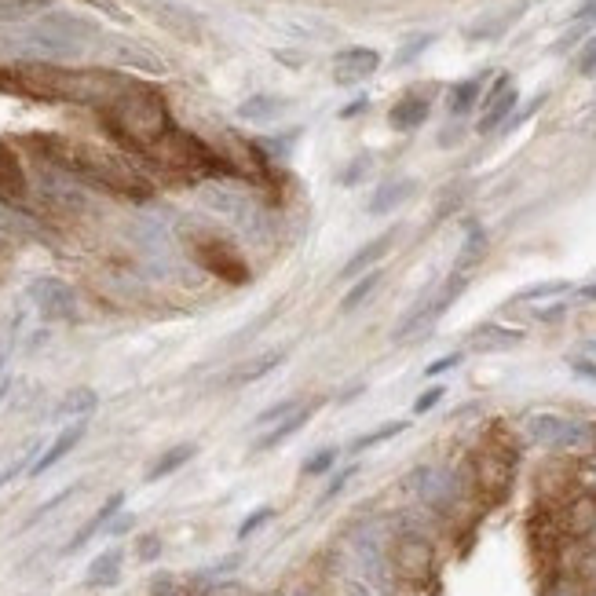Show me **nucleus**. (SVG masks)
Here are the masks:
<instances>
[{
    "instance_id": "1",
    "label": "nucleus",
    "mask_w": 596,
    "mask_h": 596,
    "mask_svg": "<svg viewBox=\"0 0 596 596\" xmlns=\"http://www.w3.org/2000/svg\"><path fill=\"white\" fill-rule=\"evenodd\" d=\"M22 143L41 161H48L52 169L66 172V176H74V180L88 183V187L118 194V198H128V202L154 198L150 176L143 169H136L125 154H114V150L96 147V143H81V139L55 136V132H30Z\"/></svg>"
},
{
    "instance_id": "2",
    "label": "nucleus",
    "mask_w": 596,
    "mask_h": 596,
    "mask_svg": "<svg viewBox=\"0 0 596 596\" xmlns=\"http://www.w3.org/2000/svg\"><path fill=\"white\" fill-rule=\"evenodd\" d=\"M128 85V77L114 70H70L44 59L0 66V92L30 103H74V107H107Z\"/></svg>"
},
{
    "instance_id": "3",
    "label": "nucleus",
    "mask_w": 596,
    "mask_h": 596,
    "mask_svg": "<svg viewBox=\"0 0 596 596\" xmlns=\"http://www.w3.org/2000/svg\"><path fill=\"white\" fill-rule=\"evenodd\" d=\"M107 136L132 158H147L176 121L169 114L165 92L147 81H128L107 107L99 110Z\"/></svg>"
},
{
    "instance_id": "4",
    "label": "nucleus",
    "mask_w": 596,
    "mask_h": 596,
    "mask_svg": "<svg viewBox=\"0 0 596 596\" xmlns=\"http://www.w3.org/2000/svg\"><path fill=\"white\" fill-rule=\"evenodd\" d=\"M516 465H520V447L509 436L505 425H490L479 443L472 447L469 469H472V490L483 509L505 505L516 487Z\"/></svg>"
},
{
    "instance_id": "5",
    "label": "nucleus",
    "mask_w": 596,
    "mask_h": 596,
    "mask_svg": "<svg viewBox=\"0 0 596 596\" xmlns=\"http://www.w3.org/2000/svg\"><path fill=\"white\" fill-rule=\"evenodd\" d=\"M143 161L154 165L158 172H165L169 180H187V183L235 176V169L227 165V158L220 150L209 147L202 136H194V132H187V128L180 125H172L169 132H165V139H161Z\"/></svg>"
},
{
    "instance_id": "6",
    "label": "nucleus",
    "mask_w": 596,
    "mask_h": 596,
    "mask_svg": "<svg viewBox=\"0 0 596 596\" xmlns=\"http://www.w3.org/2000/svg\"><path fill=\"white\" fill-rule=\"evenodd\" d=\"M523 538H527V556H531V571L538 582V593H553L556 582L564 578L567 542L560 531V516H556V501L538 494L527 509L523 520Z\"/></svg>"
},
{
    "instance_id": "7",
    "label": "nucleus",
    "mask_w": 596,
    "mask_h": 596,
    "mask_svg": "<svg viewBox=\"0 0 596 596\" xmlns=\"http://www.w3.org/2000/svg\"><path fill=\"white\" fill-rule=\"evenodd\" d=\"M187 253H191V260L202 271H209L213 278H220V282H227V286H249L253 282V267H249V260L242 256V249H238L231 238H224L220 231H213V227H194V231H187Z\"/></svg>"
},
{
    "instance_id": "8",
    "label": "nucleus",
    "mask_w": 596,
    "mask_h": 596,
    "mask_svg": "<svg viewBox=\"0 0 596 596\" xmlns=\"http://www.w3.org/2000/svg\"><path fill=\"white\" fill-rule=\"evenodd\" d=\"M392 567L406 586H425L436 571V549L425 534H399L392 545Z\"/></svg>"
},
{
    "instance_id": "9",
    "label": "nucleus",
    "mask_w": 596,
    "mask_h": 596,
    "mask_svg": "<svg viewBox=\"0 0 596 596\" xmlns=\"http://www.w3.org/2000/svg\"><path fill=\"white\" fill-rule=\"evenodd\" d=\"M30 300L37 304L41 319H48V322H70L77 315L74 289L66 286L63 278H37V282L30 286Z\"/></svg>"
},
{
    "instance_id": "10",
    "label": "nucleus",
    "mask_w": 596,
    "mask_h": 596,
    "mask_svg": "<svg viewBox=\"0 0 596 596\" xmlns=\"http://www.w3.org/2000/svg\"><path fill=\"white\" fill-rule=\"evenodd\" d=\"M377 70H381V52H377V48H366V44L341 48V52L333 55V81L344 88L370 81Z\"/></svg>"
},
{
    "instance_id": "11",
    "label": "nucleus",
    "mask_w": 596,
    "mask_h": 596,
    "mask_svg": "<svg viewBox=\"0 0 596 596\" xmlns=\"http://www.w3.org/2000/svg\"><path fill=\"white\" fill-rule=\"evenodd\" d=\"M395 238H399V227H388V231H381V235H373L366 245H359V249L348 256V264L341 267V282H352V278L373 271V267L388 256V249L395 245Z\"/></svg>"
},
{
    "instance_id": "12",
    "label": "nucleus",
    "mask_w": 596,
    "mask_h": 596,
    "mask_svg": "<svg viewBox=\"0 0 596 596\" xmlns=\"http://www.w3.org/2000/svg\"><path fill=\"white\" fill-rule=\"evenodd\" d=\"M428 114H432V99H428V92L410 88V92L395 99V107L388 110V125H392L395 132H417V128L428 121Z\"/></svg>"
},
{
    "instance_id": "13",
    "label": "nucleus",
    "mask_w": 596,
    "mask_h": 596,
    "mask_svg": "<svg viewBox=\"0 0 596 596\" xmlns=\"http://www.w3.org/2000/svg\"><path fill=\"white\" fill-rule=\"evenodd\" d=\"M85 436H88V417H81V421H70V425H66L63 432L52 439V447H48L41 458L33 461L30 476H44L48 469H55V465H59V461H63L70 450H77V443H81Z\"/></svg>"
},
{
    "instance_id": "14",
    "label": "nucleus",
    "mask_w": 596,
    "mask_h": 596,
    "mask_svg": "<svg viewBox=\"0 0 596 596\" xmlns=\"http://www.w3.org/2000/svg\"><path fill=\"white\" fill-rule=\"evenodd\" d=\"M319 414V403H300L297 410H293V414L289 417H282V421H278L275 428H271V432H264V436L256 439V454H264V450H275V447H282V443H289V439L297 436L300 428L308 425L311 417Z\"/></svg>"
},
{
    "instance_id": "15",
    "label": "nucleus",
    "mask_w": 596,
    "mask_h": 596,
    "mask_svg": "<svg viewBox=\"0 0 596 596\" xmlns=\"http://www.w3.org/2000/svg\"><path fill=\"white\" fill-rule=\"evenodd\" d=\"M125 509V494H110L107 501H103V505H99L96 512H92V520L85 523V527H81V531L74 534V538H70V542H66V549L63 553L70 556V553H77V549H85L88 542H92V538H96L99 531H107L110 527V520H114V516H118V512Z\"/></svg>"
},
{
    "instance_id": "16",
    "label": "nucleus",
    "mask_w": 596,
    "mask_h": 596,
    "mask_svg": "<svg viewBox=\"0 0 596 596\" xmlns=\"http://www.w3.org/2000/svg\"><path fill=\"white\" fill-rule=\"evenodd\" d=\"M516 103H520L516 88L509 85V77H501L498 85H494V92L487 96V114L479 118V132L487 136V132H494L498 125H505V118H509L512 110H516Z\"/></svg>"
},
{
    "instance_id": "17",
    "label": "nucleus",
    "mask_w": 596,
    "mask_h": 596,
    "mask_svg": "<svg viewBox=\"0 0 596 596\" xmlns=\"http://www.w3.org/2000/svg\"><path fill=\"white\" fill-rule=\"evenodd\" d=\"M282 362H286V348H267V352L253 355V359L238 362L235 373L227 377V384H235V388H245V384H253V381H264L267 373L278 370Z\"/></svg>"
},
{
    "instance_id": "18",
    "label": "nucleus",
    "mask_w": 596,
    "mask_h": 596,
    "mask_svg": "<svg viewBox=\"0 0 596 596\" xmlns=\"http://www.w3.org/2000/svg\"><path fill=\"white\" fill-rule=\"evenodd\" d=\"M26 194V169H22L19 154L0 143V202H19Z\"/></svg>"
},
{
    "instance_id": "19",
    "label": "nucleus",
    "mask_w": 596,
    "mask_h": 596,
    "mask_svg": "<svg viewBox=\"0 0 596 596\" xmlns=\"http://www.w3.org/2000/svg\"><path fill=\"white\" fill-rule=\"evenodd\" d=\"M414 187H417L414 180H388V183H381V187L370 194L366 213H370V216H388L392 209H399V205H403L406 198L414 194Z\"/></svg>"
},
{
    "instance_id": "20",
    "label": "nucleus",
    "mask_w": 596,
    "mask_h": 596,
    "mask_svg": "<svg viewBox=\"0 0 596 596\" xmlns=\"http://www.w3.org/2000/svg\"><path fill=\"white\" fill-rule=\"evenodd\" d=\"M121 560L125 553L121 549H107V553H99L92 564H88V575H85V586L88 589H110L121 582Z\"/></svg>"
},
{
    "instance_id": "21",
    "label": "nucleus",
    "mask_w": 596,
    "mask_h": 596,
    "mask_svg": "<svg viewBox=\"0 0 596 596\" xmlns=\"http://www.w3.org/2000/svg\"><path fill=\"white\" fill-rule=\"evenodd\" d=\"M564 575L571 578V586L582 596H593L596 593V545L582 542V553H575V560L564 564Z\"/></svg>"
},
{
    "instance_id": "22",
    "label": "nucleus",
    "mask_w": 596,
    "mask_h": 596,
    "mask_svg": "<svg viewBox=\"0 0 596 596\" xmlns=\"http://www.w3.org/2000/svg\"><path fill=\"white\" fill-rule=\"evenodd\" d=\"M198 458V443H176V447H169L165 454H161L154 465L147 469V483H158V479H169L172 472H180L187 461H194Z\"/></svg>"
},
{
    "instance_id": "23",
    "label": "nucleus",
    "mask_w": 596,
    "mask_h": 596,
    "mask_svg": "<svg viewBox=\"0 0 596 596\" xmlns=\"http://www.w3.org/2000/svg\"><path fill=\"white\" fill-rule=\"evenodd\" d=\"M381 282H384V275H381V267H373V271H366V275H359L352 282V289L341 297V315H352V311H359L366 300L381 289Z\"/></svg>"
},
{
    "instance_id": "24",
    "label": "nucleus",
    "mask_w": 596,
    "mask_h": 596,
    "mask_svg": "<svg viewBox=\"0 0 596 596\" xmlns=\"http://www.w3.org/2000/svg\"><path fill=\"white\" fill-rule=\"evenodd\" d=\"M96 406H99L96 388H70V392L63 395V403H59V417H74V421H81V417H88Z\"/></svg>"
},
{
    "instance_id": "25",
    "label": "nucleus",
    "mask_w": 596,
    "mask_h": 596,
    "mask_svg": "<svg viewBox=\"0 0 596 596\" xmlns=\"http://www.w3.org/2000/svg\"><path fill=\"white\" fill-rule=\"evenodd\" d=\"M282 110H286V99L253 96V99H245L242 107H238V118H245V121H275Z\"/></svg>"
},
{
    "instance_id": "26",
    "label": "nucleus",
    "mask_w": 596,
    "mask_h": 596,
    "mask_svg": "<svg viewBox=\"0 0 596 596\" xmlns=\"http://www.w3.org/2000/svg\"><path fill=\"white\" fill-rule=\"evenodd\" d=\"M406 421H384V425H377L373 432H362L359 439H355L352 447V454H366V450H373V447H381V443H388V439H395V436H403L406 432Z\"/></svg>"
},
{
    "instance_id": "27",
    "label": "nucleus",
    "mask_w": 596,
    "mask_h": 596,
    "mask_svg": "<svg viewBox=\"0 0 596 596\" xmlns=\"http://www.w3.org/2000/svg\"><path fill=\"white\" fill-rule=\"evenodd\" d=\"M52 8V0H0V22H22Z\"/></svg>"
},
{
    "instance_id": "28",
    "label": "nucleus",
    "mask_w": 596,
    "mask_h": 596,
    "mask_svg": "<svg viewBox=\"0 0 596 596\" xmlns=\"http://www.w3.org/2000/svg\"><path fill=\"white\" fill-rule=\"evenodd\" d=\"M479 99V81L472 77V81H461V85L450 88V114H469L472 107H476Z\"/></svg>"
},
{
    "instance_id": "29",
    "label": "nucleus",
    "mask_w": 596,
    "mask_h": 596,
    "mask_svg": "<svg viewBox=\"0 0 596 596\" xmlns=\"http://www.w3.org/2000/svg\"><path fill=\"white\" fill-rule=\"evenodd\" d=\"M81 487H85V483H70V487H63L59 494H52V498L44 501V505H37V509L30 512V520L22 523V531H26V527H33L37 520H44V516H48V512H55L59 505H66V501L74 498V494H81Z\"/></svg>"
},
{
    "instance_id": "30",
    "label": "nucleus",
    "mask_w": 596,
    "mask_h": 596,
    "mask_svg": "<svg viewBox=\"0 0 596 596\" xmlns=\"http://www.w3.org/2000/svg\"><path fill=\"white\" fill-rule=\"evenodd\" d=\"M487 253V235L472 227L469 238H465V249H461V260H458V271H469L472 264H479V256Z\"/></svg>"
},
{
    "instance_id": "31",
    "label": "nucleus",
    "mask_w": 596,
    "mask_h": 596,
    "mask_svg": "<svg viewBox=\"0 0 596 596\" xmlns=\"http://www.w3.org/2000/svg\"><path fill=\"white\" fill-rule=\"evenodd\" d=\"M337 458H341V450H337V447H322L319 454H311V458L304 461V469H300V472H304V476H322V472L333 469V461H337Z\"/></svg>"
},
{
    "instance_id": "32",
    "label": "nucleus",
    "mask_w": 596,
    "mask_h": 596,
    "mask_svg": "<svg viewBox=\"0 0 596 596\" xmlns=\"http://www.w3.org/2000/svg\"><path fill=\"white\" fill-rule=\"evenodd\" d=\"M161 556V534L158 531H147L136 538V560L139 564H154Z\"/></svg>"
},
{
    "instance_id": "33",
    "label": "nucleus",
    "mask_w": 596,
    "mask_h": 596,
    "mask_svg": "<svg viewBox=\"0 0 596 596\" xmlns=\"http://www.w3.org/2000/svg\"><path fill=\"white\" fill-rule=\"evenodd\" d=\"M271 516H275V509H271V505H260V509L249 512V516H245V520H242V527H238V542H245L249 534L260 531V527H264V523L271 520Z\"/></svg>"
},
{
    "instance_id": "34",
    "label": "nucleus",
    "mask_w": 596,
    "mask_h": 596,
    "mask_svg": "<svg viewBox=\"0 0 596 596\" xmlns=\"http://www.w3.org/2000/svg\"><path fill=\"white\" fill-rule=\"evenodd\" d=\"M432 41H436V37H432V33H417V37H410V44H406L403 52L395 55V66H406V63H414L417 55L425 52V48H428V44H432Z\"/></svg>"
},
{
    "instance_id": "35",
    "label": "nucleus",
    "mask_w": 596,
    "mask_h": 596,
    "mask_svg": "<svg viewBox=\"0 0 596 596\" xmlns=\"http://www.w3.org/2000/svg\"><path fill=\"white\" fill-rule=\"evenodd\" d=\"M297 406H300V399H282V403L267 406L264 414L256 417V425H271V421H275V425H278V421H282V417H289V414H293V410H297Z\"/></svg>"
},
{
    "instance_id": "36",
    "label": "nucleus",
    "mask_w": 596,
    "mask_h": 596,
    "mask_svg": "<svg viewBox=\"0 0 596 596\" xmlns=\"http://www.w3.org/2000/svg\"><path fill=\"white\" fill-rule=\"evenodd\" d=\"M121 63L143 66V70H150V74H161V70H165L161 59H154V55H147V52H121Z\"/></svg>"
},
{
    "instance_id": "37",
    "label": "nucleus",
    "mask_w": 596,
    "mask_h": 596,
    "mask_svg": "<svg viewBox=\"0 0 596 596\" xmlns=\"http://www.w3.org/2000/svg\"><path fill=\"white\" fill-rule=\"evenodd\" d=\"M370 169H373V158H366V154H362V158L352 161V169L341 172V183H344V187H355V183H359Z\"/></svg>"
},
{
    "instance_id": "38",
    "label": "nucleus",
    "mask_w": 596,
    "mask_h": 596,
    "mask_svg": "<svg viewBox=\"0 0 596 596\" xmlns=\"http://www.w3.org/2000/svg\"><path fill=\"white\" fill-rule=\"evenodd\" d=\"M355 472H359V465H348V469H344L341 476H333V479H330V487L322 490V501L337 498V494H341V490L348 487V483H352V476H355Z\"/></svg>"
},
{
    "instance_id": "39",
    "label": "nucleus",
    "mask_w": 596,
    "mask_h": 596,
    "mask_svg": "<svg viewBox=\"0 0 596 596\" xmlns=\"http://www.w3.org/2000/svg\"><path fill=\"white\" fill-rule=\"evenodd\" d=\"M439 399H443V388H428V392H421L417 395V403H414V414H428Z\"/></svg>"
},
{
    "instance_id": "40",
    "label": "nucleus",
    "mask_w": 596,
    "mask_h": 596,
    "mask_svg": "<svg viewBox=\"0 0 596 596\" xmlns=\"http://www.w3.org/2000/svg\"><path fill=\"white\" fill-rule=\"evenodd\" d=\"M132 527H136V516H132V512H118V516L110 520L107 531L114 534V538H118V534H128V531H132Z\"/></svg>"
},
{
    "instance_id": "41",
    "label": "nucleus",
    "mask_w": 596,
    "mask_h": 596,
    "mask_svg": "<svg viewBox=\"0 0 596 596\" xmlns=\"http://www.w3.org/2000/svg\"><path fill=\"white\" fill-rule=\"evenodd\" d=\"M578 70H582L586 77L596 74V37L586 44V52H582V59H578Z\"/></svg>"
},
{
    "instance_id": "42",
    "label": "nucleus",
    "mask_w": 596,
    "mask_h": 596,
    "mask_svg": "<svg viewBox=\"0 0 596 596\" xmlns=\"http://www.w3.org/2000/svg\"><path fill=\"white\" fill-rule=\"evenodd\" d=\"M458 362H461V355H447V359H436V362H432V366L425 370V377H439V373H447L450 366H458Z\"/></svg>"
},
{
    "instance_id": "43",
    "label": "nucleus",
    "mask_w": 596,
    "mask_h": 596,
    "mask_svg": "<svg viewBox=\"0 0 596 596\" xmlns=\"http://www.w3.org/2000/svg\"><path fill=\"white\" fill-rule=\"evenodd\" d=\"M88 4H96V8H103V11H107V15H114V19H118V22H132V19H128V15H125V11H121L118 4H114V0H88Z\"/></svg>"
},
{
    "instance_id": "44",
    "label": "nucleus",
    "mask_w": 596,
    "mask_h": 596,
    "mask_svg": "<svg viewBox=\"0 0 596 596\" xmlns=\"http://www.w3.org/2000/svg\"><path fill=\"white\" fill-rule=\"evenodd\" d=\"M366 107H370V99H355L352 107H344V110H341V118H355V114H362Z\"/></svg>"
},
{
    "instance_id": "45",
    "label": "nucleus",
    "mask_w": 596,
    "mask_h": 596,
    "mask_svg": "<svg viewBox=\"0 0 596 596\" xmlns=\"http://www.w3.org/2000/svg\"><path fill=\"white\" fill-rule=\"evenodd\" d=\"M593 15H596V0H586V4H582V8L575 11V19H578V22L593 19Z\"/></svg>"
},
{
    "instance_id": "46",
    "label": "nucleus",
    "mask_w": 596,
    "mask_h": 596,
    "mask_svg": "<svg viewBox=\"0 0 596 596\" xmlns=\"http://www.w3.org/2000/svg\"><path fill=\"white\" fill-rule=\"evenodd\" d=\"M8 384H11V377H0V399H4V392H8Z\"/></svg>"
},
{
    "instance_id": "47",
    "label": "nucleus",
    "mask_w": 596,
    "mask_h": 596,
    "mask_svg": "<svg viewBox=\"0 0 596 596\" xmlns=\"http://www.w3.org/2000/svg\"><path fill=\"white\" fill-rule=\"evenodd\" d=\"M586 297H589V300H596V286H586Z\"/></svg>"
}]
</instances>
